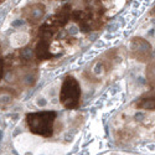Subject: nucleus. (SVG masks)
Masks as SVG:
<instances>
[{"mask_svg": "<svg viewBox=\"0 0 155 155\" xmlns=\"http://www.w3.org/2000/svg\"><path fill=\"white\" fill-rule=\"evenodd\" d=\"M44 14H45V5H42V4H33L25 11L26 19L32 24L39 23L42 19Z\"/></svg>", "mask_w": 155, "mask_h": 155, "instance_id": "obj_4", "label": "nucleus"}, {"mask_svg": "<svg viewBox=\"0 0 155 155\" xmlns=\"http://www.w3.org/2000/svg\"><path fill=\"white\" fill-rule=\"evenodd\" d=\"M35 55L39 58V61H44V60H48L52 57V53L50 51V40H44L41 39L36 45V50H35Z\"/></svg>", "mask_w": 155, "mask_h": 155, "instance_id": "obj_5", "label": "nucleus"}, {"mask_svg": "<svg viewBox=\"0 0 155 155\" xmlns=\"http://www.w3.org/2000/svg\"><path fill=\"white\" fill-rule=\"evenodd\" d=\"M81 98V86L72 76H67L60 89V102L66 109H74L79 106Z\"/></svg>", "mask_w": 155, "mask_h": 155, "instance_id": "obj_2", "label": "nucleus"}, {"mask_svg": "<svg viewBox=\"0 0 155 155\" xmlns=\"http://www.w3.org/2000/svg\"><path fill=\"white\" fill-rule=\"evenodd\" d=\"M146 76H148L150 82L155 83V61L152 62V64L148 66V70H146Z\"/></svg>", "mask_w": 155, "mask_h": 155, "instance_id": "obj_8", "label": "nucleus"}, {"mask_svg": "<svg viewBox=\"0 0 155 155\" xmlns=\"http://www.w3.org/2000/svg\"><path fill=\"white\" fill-rule=\"evenodd\" d=\"M130 52H132V56L137 61L145 62L150 57L152 46H150L148 41H145L141 37H135V39H133L132 44H130Z\"/></svg>", "mask_w": 155, "mask_h": 155, "instance_id": "obj_3", "label": "nucleus"}, {"mask_svg": "<svg viewBox=\"0 0 155 155\" xmlns=\"http://www.w3.org/2000/svg\"><path fill=\"white\" fill-rule=\"evenodd\" d=\"M32 52H31V50H29V48H24L21 50V55H20V57H21V60L23 61H31V58H32Z\"/></svg>", "mask_w": 155, "mask_h": 155, "instance_id": "obj_9", "label": "nucleus"}, {"mask_svg": "<svg viewBox=\"0 0 155 155\" xmlns=\"http://www.w3.org/2000/svg\"><path fill=\"white\" fill-rule=\"evenodd\" d=\"M138 108L140 109H146V111H152L155 109V98H143L140 102H138Z\"/></svg>", "mask_w": 155, "mask_h": 155, "instance_id": "obj_7", "label": "nucleus"}, {"mask_svg": "<svg viewBox=\"0 0 155 155\" xmlns=\"http://www.w3.org/2000/svg\"><path fill=\"white\" fill-rule=\"evenodd\" d=\"M57 113L53 111H42L30 113L26 115V123L30 132L41 137H51L53 132V123Z\"/></svg>", "mask_w": 155, "mask_h": 155, "instance_id": "obj_1", "label": "nucleus"}, {"mask_svg": "<svg viewBox=\"0 0 155 155\" xmlns=\"http://www.w3.org/2000/svg\"><path fill=\"white\" fill-rule=\"evenodd\" d=\"M3 74H4V60H3V57L0 56V79H1Z\"/></svg>", "mask_w": 155, "mask_h": 155, "instance_id": "obj_10", "label": "nucleus"}, {"mask_svg": "<svg viewBox=\"0 0 155 155\" xmlns=\"http://www.w3.org/2000/svg\"><path fill=\"white\" fill-rule=\"evenodd\" d=\"M11 103H12V94L10 93V91L5 88H0V107L5 108L10 106Z\"/></svg>", "mask_w": 155, "mask_h": 155, "instance_id": "obj_6", "label": "nucleus"}]
</instances>
